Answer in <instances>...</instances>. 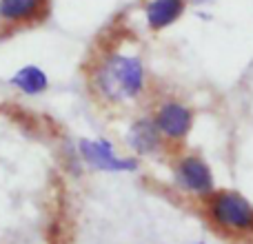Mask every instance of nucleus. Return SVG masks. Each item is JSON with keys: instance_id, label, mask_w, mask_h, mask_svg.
<instances>
[{"instance_id": "20e7f679", "label": "nucleus", "mask_w": 253, "mask_h": 244, "mask_svg": "<svg viewBox=\"0 0 253 244\" xmlns=\"http://www.w3.org/2000/svg\"><path fill=\"white\" fill-rule=\"evenodd\" d=\"M175 182L180 189L193 193V196H207L215 189L209 164L198 156H187L175 164Z\"/></svg>"}, {"instance_id": "1a4fd4ad", "label": "nucleus", "mask_w": 253, "mask_h": 244, "mask_svg": "<svg viewBox=\"0 0 253 244\" xmlns=\"http://www.w3.org/2000/svg\"><path fill=\"white\" fill-rule=\"evenodd\" d=\"M9 84L25 96H40L49 89V78L38 65H25L9 78Z\"/></svg>"}, {"instance_id": "39448f33", "label": "nucleus", "mask_w": 253, "mask_h": 244, "mask_svg": "<svg viewBox=\"0 0 253 244\" xmlns=\"http://www.w3.org/2000/svg\"><path fill=\"white\" fill-rule=\"evenodd\" d=\"M156 124L160 129V133L169 140H182L189 135L193 126V114L187 105L178 100H169L162 102L160 109L156 114Z\"/></svg>"}, {"instance_id": "9d476101", "label": "nucleus", "mask_w": 253, "mask_h": 244, "mask_svg": "<svg viewBox=\"0 0 253 244\" xmlns=\"http://www.w3.org/2000/svg\"><path fill=\"white\" fill-rule=\"evenodd\" d=\"M191 4H198V7H202V4H207V2H211V0H189Z\"/></svg>"}, {"instance_id": "7ed1b4c3", "label": "nucleus", "mask_w": 253, "mask_h": 244, "mask_svg": "<svg viewBox=\"0 0 253 244\" xmlns=\"http://www.w3.org/2000/svg\"><path fill=\"white\" fill-rule=\"evenodd\" d=\"M78 151L87 164H91L98 171H111V173H120V171H135L138 169V160L133 158H120L116 156L114 144L107 140H89L83 138L78 142Z\"/></svg>"}, {"instance_id": "0eeeda50", "label": "nucleus", "mask_w": 253, "mask_h": 244, "mask_svg": "<svg viewBox=\"0 0 253 244\" xmlns=\"http://www.w3.org/2000/svg\"><path fill=\"white\" fill-rule=\"evenodd\" d=\"M49 0H0V22L9 27L29 25L44 13Z\"/></svg>"}, {"instance_id": "9b49d317", "label": "nucleus", "mask_w": 253, "mask_h": 244, "mask_svg": "<svg viewBox=\"0 0 253 244\" xmlns=\"http://www.w3.org/2000/svg\"><path fill=\"white\" fill-rule=\"evenodd\" d=\"M196 244H202V242H196Z\"/></svg>"}, {"instance_id": "423d86ee", "label": "nucleus", "mask_w": 253, "mask_h": 244, "mask_svg": "<svg viewBox=\"0 0 253 244\" xmlns=\"http://www.w3.org/2000/svg\"><path fill=\"white\" fill-rule=\"evenodd\" d=\"M189 7V0H147L144 2V22L151 31L169 29L171 25L184 16Z\"/></svg>"}, {"instance_id": "f03ea898", "label": "nucleus", "mask_w": 253, "mask_h": 244, "mask_svg": "<svg viewBox=\"0 0 253 244\" xmlns=\"http://www.w3.org/2000/svg\"><path fill=\"white\" fill-rule=\"evenodd\" d=\"M209 215L215 224L231 231H251L253 229V206L245 196L236 191H220L211 198Z\"/></svg>"}, {"instance_id": "f257e3e1", "label": "nucleus", "mask_w": 253, "mask_h": 244, "mask_svg": "<svg viewBox=\"0 0 253 244\" xmlns=\"http://www.w3.org/2000/svg\"><path fill=\"white\" fill-rule=\"evenodd\" d=\"M91 82L96 93L107 102H126L142 93L147 71L138 56L116 51L96 65Z\"/></svg>"}, {"instance_id": "6e6552de", "label": "nucleus", "mask_w": 253, "mask_h": 244, "mask_svg": "<svg viewBox=\"0 0 253 244\" xmlns=\"http://www.w3.org/2000/svg\"><path fill=\"white\" fill-rule=\"evenodd\" d=\"M129 144L138 153H156L162 147V133L158 129L156 120L151 118H138L129 129Z\"/></svg>"}]
</instances>
